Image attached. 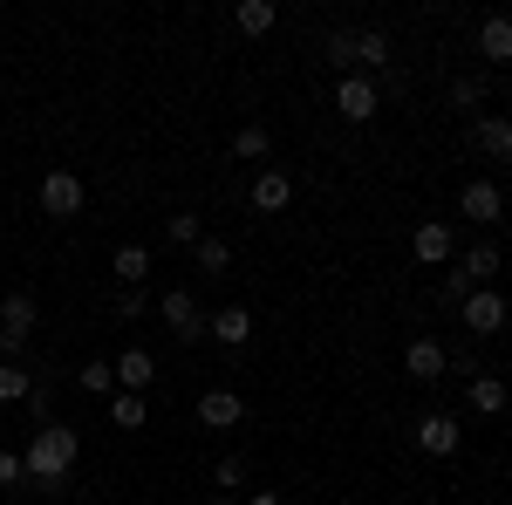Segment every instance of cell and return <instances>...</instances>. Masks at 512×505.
Segmentation results:
<instances>
[{
    "mask_svg": "<svg viewBox=\"0 0 512 505\" xmlns=\"http://www.w3.org/2000/svg\"><path fill=\"white\" fill-rule=\"evenodd\" d=\"M158 321L178 335V342H205V314H198L192 287H164L158 294Z\"/></svg>",
    "mask_w": 512,
    "mask_h": 505,
    "instance_id": "277c9868",
    "label": "cell"
},
{
    "mask_svg": "<svg viewBox=\"0 0 512 505\" xmlns=\"http://www.w3.org/2000/svg\"><path fill=\"white\" fill-rule=\"evenodd\" d=\"M403 369H410V383H437V376L451 369V349H444L437 335H417V342L403 349Z\"/></svg>",
    "mask_w": 512,
    "mask_h": 505,
    "instance_id": "30bf717a",
    "label": "cell"
},
{
    "mask_svg": "<svg viewBox=\"0 0 512 505\" xmlns=\"http://www.w3.org/2000/svg\"><path fill=\"white\" fill-rule=\"evenodd\" d=\"M383 110V82L376 76H342L335 82V117L342 123H369Z\"/></svg>",
    "mask_w": 512,
    "mask_h": 505,
    "instance_id": "3957f363",
    "label": "cell"
},
{
    "mask_svg": "<svg viewBox=\"0 0 512 505\" xmlns=\"http://www.w3.org/2000/svg\"><path fill=\"white\" fill-rule=\"evenodd\" d=\"M14 485H28V465H21V451H0V492H14Z\"/></svg>",
    "mask_w": 512,
    "mask_h": 505,
    "instance_id": "4dcf8cb0",
    "label": "cell"
},
{
    "mask_svg": "<svg viewBox=\"0 0 512 505\" xmlns=\"http://www.w3.org/2000/svg\"><path fill=\"white\" fill-rule=\"evenodd\" d=\"M41 328V308L28 287H14V294H0V362H21L28 355V342H35Z\"/></svg>",
    "mask_w": 512,
    "mask_h": 505,
    "instance_id": "7a4b0ae2",
    "label": "cell"
},
{
    "mask_svg": "<svg viewBox=\"0 0 512 505\" xmlns=\"http://www.w3.org/2000/svg\"><path fill=\"white\" fill-rule=\"evenodd\" d=\"M465 403H472L478 417H499V410H506V403H512V389L499 383V376H485V369H478L472 383H465Z\"/></svg>",
    "mask_w": 512,
    "mask_h": 505,
    "instance_id": "ac0fdd59",
    "label": "cell"
},
{
    "mask_svg": "<svg viewBox=\"0 0 512 505\" xmlns=\"http://www.w3.org/2000/svg\"><path fill=\"white\" fill-rule=\"evenodd\" d=\"M478 55H485L492 69L512 62V14H485V21H478Z\"/></svg>",
    "mask_w": 512,
    "mask_h": 505,
    "instance_id": "5bb4252c",
    "label": "cell"
},
{
    "mask_svg": "<svg viewBox=\"0 0 512 505\" xmlns=\"http://www.w3.org/2000/svg\"><path fill=\"white\" fill-rule=\"evenodd\" d=\"M82 205H89V192H82V178L69 171V164H55V171L41 178V212H48V219H76Z\"/></svg>",
    "mask_w": 512,
    "mask_h": 505,
    "instance_id": "5b68a950",
    "label": "cell"
},
{
    "mask_svg": "<svg viewBox=\"0 0 512 505\" xmlns=\"http://www.w3.org/2000/svg\"><path fill=\"white\" fill-rule=\"evenodd\" d=\"M212 505H239V499H226V492H219V499H212Z\"/></svg>",
    "mask_w": 512,
    "mask_h": 505,
    "instance_id": "d590c367",
    "label": "cell"
},
{
    "mask_svg": "<svg viewBox=\"0 0 512 505\" xmlns=\"http://www.w3.org/2000/svg\"><path fill=\"white\" fill-rule=\"evenodd\" d=\"M239 505H287V499H280V492H246Z\"/></svg>",
    "mask_w": 512,
    "mask_h": 505,
    "instance_id": "e575fe53",
    "label": "cell"
},
{
    "mask_svg": "<svg viewBox=\"0 0 512 505\" xmlns=\"http://www.w3.org/2000/svg\"><path fill=\"white\" fill-rule=\"evenodd\" d=\"M76 389H89V396H117V369H110V362H82Z\"/></svg>",
    "mask_w": 512,
    "mask_h": 505,
    "instance_id": "d4e9b609",
    "label": "cell"
},
{
    "mask_svg": "<svg viewBox=\"0 0 512 505\" xmlns=\"http://www.w3.org/2000/svg\"><path fill=\"white\" fill-rule=\"evenodd\" d=\"M287 205H294V178H287L280 164H267V171L253 178V212H267V219H280Z\"/></svg>",
    "mask_w": 512,
    "mask_h": 505,
    "instance_id": "7c38bea8",
    "label": "cell"
},
{
    "mask_svg": "<svg viewBox=\"0 0 512 505\" xmlns=\"http://www.w3.org/2000/svg\"><path fill=\"white\" fill-rule=\"evenodd\" d=\"M21 410H28L35 424H55V383H41V376H35V389L21 396Z\"/></svg>",
    "mask_w": 512,
    "mask_h": 505,
    "instance_id": "4316f807",
    "label": "cell"
},
{
    "mask_svg": "<svg viewBox=\"0 0 512 505\" xmlns=\"http://www.w3.org/2000/svg\"><path fill=\"white\" fill-rule=\"evenodd\" d=\"M472 137H478V151L492 157V164H512V117H499V110H492V117L472 123Z\"/></svg>",
    "mask_w": 512,
    "mask_h": 505,
    "instance_id": "2e32d148",
    "label": "cell"
},
{
    "mask_svg": "<svg viewBox=\"0 0 512 505\" xmlns=\"http://www.w3.org/2000/svg\"><path fill=\"white\" fill-rule=\"evenodd\" d=\"M117 314H123V321H137V314H151V294H144V287H123V294H117Z\"/></svg>",
    "mask_w": 512,
    "mask_h": 505,
    "instance_id": "d6a6232c",
    "label": "cell"
},
{
    "mask_svg": "<svg viewBox=\"0 0 512 505\" xmlns=\"http://www.w3.org/2000/svg\"><path fill=\"white\" fill-rule=\"evenodd\" d=\"M410 444H417L424 458H458L465 430H458V417H444V410H431V417H417V430H410Z\"/></svg>",
    "mask_w": 512,
    "mask_h": 505,
    "instance_id": "52a82bcc",
    "label": "cell"
},
{
    "mask_svg": "<svg viewBox=\"0 0 512 505\" xmlns=\"http://www.w3.org/2000/svg\"><path fill=\"white\" fill-rule=\"evenodd\" d=\"M458 212H465L472 226H499V219H506V192H499L492 178H472V185L458 192Z\"/></svg>",
    "mask_w": 512,
    "mask_h": 505,
    "instance_id": "9c48e42d",
    "label": "cell"
},
{
    "mask_svg": "<svg viewBox=\"0 0 512 505\" xmlns=\"http://www.w3.org/2000/svg\"><path fill=\"white\" fill-rule=\"evenodd\" d=\"M28 389H35V376H28L21 362H0V403H21Z\"/></svg>",
    "mask_w": 512,
    "mask_h": 505,
    "instance_id": "f1b7e54d",
    "label": "cell"
},
{
    "mask_svg": "<svg viewBox=\"0 0 512 505\" xmlns=\"http://www.w3.org/2000/svg\"><path fill=\"white\" fill-rule=\"evenodd\" d=\"M233 157H274L267 123H239V130H233Z\"/></svg>",
    "mask_w": 512,
    "mask_h": 505,
    "instance_id": "603a6c76",
    "label": "cell"
},
{
    "mask_svg": "<svg viewBox=\"0 0 512 505\" xmlns=\"http://www.w3.org/2000/svg\"><path fill=\"white\" fill-rule=\"evenodd\" d=\"M465 294H478V287H472V280H465V273H458V267H451V273H444V301H451V308H458V301H465Z\"/></svg>",
    "mask_w": 512,
    "mask_h": 505,
    "instance_id": "836d02e7",
    "label": "cell"
},
{
    "mask_svg": "<svg viewBox=\"0 0 512 505\" xmlns=\"http://www.w3.org/2000/svg\"><path fill=\"white\" fill-rule=\"evenodd\" d=\"M0 505H28V499H0Z\"/></svg>",
    "mask_w": 512,
    "mask_h": 505,
    "instance_id": "8d00e7d4",
    "label": "cell"
},
{
    "mask_svg": "<svg viewBox=\"0 0 512 505\" xmlns=\"http://www.w3.org/2000/svg\"><path fill=\"white\" fill-rule=\"evenodd\" d=\"M321 55H328V69H335V76H355V28H328Z\"/></svg>",
    "mask_w": 512,
    "mask_h": 505,
    "instance_id": "44dd1931",
    "label": "cell"
},
{
    "mask_svg": "<svg viewBox=\"0 0 512 505\" xmlns=\"http://www.w3.org/2000/svg\"><path fill=\"white\" fill-rule=\"evenodd\" d=\"M164 239H171V246H198V239H205V219H198V212H171V219H164Z\"/></svg>",
    "mask_w": 512,
    "mask_h": 505,
    "instance_id": "484cf974",
    "label": "cell"
},
{
    "mask_svg": "<svg viewBox=\"0 0 512 505\" xmlns=\"http://www.w3.org/2000/svg\"><path fill=\"white\" fill-rule=\"evenodd\" d=\"M192 260H198V273H226V267H233V246H226V239H212V233H205V239L192 246Z\"/></svg>",
    "mask_w": 512,
    "mask_h": 505,
    "instance_id": "cb8c5ba5",
    "label": "cell"
},
{
    "mask_svg": "<svg viewBox=\"0 0 512 505\" xmlns=\"http://www.w3.org/2000/svg\"><path fill=\"white\" fill-rule=\"evenodd\" d=\"M458 273H465L472 287H492V280H499V246H472V253H458Z\"/></svg>",
    "mask_w": 512,
    "mask_h": 505,
    "instance_id": "ffe728a7",
    "label": "cell"
},
{
    "mask_svg": "<svg viewBox=\"0 0 512 505\" xmlns=\"http://www.w3.org/2000/svg\"><path fill=\"white\" fill-rule=\"evenodd\" d=\"M355 62L362 69H390V35H355Z\"/></svg>",
    "mask_w": 512,
    "mask_h": 505,
    "instance_id": "83f0119b",
    "label": "cell"
},
{
    "mask_svg": "<svg viewBox=\"0 0 512 505\" xmlns=\"http://www.w3.org/2000/svg\"><path fill=\"white\" fill-rule=\"evenodd\" d=\"M274 21H280L274 0H239V7H233V28H239V35H274Z\"/></svg>",
    "mask_w": 512,
    "mask_h": 505,
    "instance_id": "d6986e66",
    "label": "cell"
},
{
    "mask_svg": "<svg viewBox=\"0 0 512 505\" xmlns=\"http://www.w3.org/2000/svg\"><path fill=\"white\" fill-rule=\"evenodd\" d=\"M76 458H82V437L62 417L55 424H41L28 444H21V465H28V492H62L69 485V471H76Z\"/></svg>",
    "mask_w": 512,
    "mask_h": 505,
    "instance_id": "6da1fadb",
    "label": "cell"
},
{
    "mask_svg": "<svg viewBox=\"0 0 512 505\" xmlns=\"http://www.w3.org/2000/svg\"><path fill=\"white\" fill-rule=\"evenodd\" d=\"M205 335H212L219 349H246V342H253V314L246 308H219L212 321H205Z\"/></svg>",
    "mask_w": 512,
    "mask_h": 505,
    "instance_id": "9a60e30c",
    "label": "cell"
},
{
    "mask_svg": "<svg viewBox=\"0 0 512 505\" xmlns=\"http://www.w3.org/2000/svg\"><path fill=\"white\" fill-rule=\"evenodd\" d=\"M144 417H151V403H144V396H130V389L110 396V424H117V430H144Z\"/></svg>",
    "mask_w": 512,
    "mask_h": 505,
    "instance_id": "7402d4cb",
    "label": "cell"
},
{
    "mask_svg": "<svg viewBox=\"0 0 512 505\" xmlns=\"http://www.w3.org/2000/svg\"><path fill=\"white\" fill-rule=\"evenodd\" d=\"M239 417H246V403H239V389H205V396H198V424L205 430H239Z\"/></svg>",
    "mask_w": 512,
    "mask_h": 505,
    "instance_id": "8fae6325",
    "label": "cell"
},
{
    "mask_svg": "<svg viewBox=\"0 0 512 505\" xmlns=\"http://www.w3.org/2000/svg\"><path fill=\"white\" fill-rule=\"evenodd\" d=\"M478 96H485V82H478V76H458V82H451V103H458V110H478Z\"/></svg>",
    "mask_w": 512,
    "mask_h": 505,
    "instance_id": "1f68e13d",
    "label": "cell"
},
{
    "mask_svg": "<svg viewBox=\"0 0 512 505\" xmlns=\"http://www.w3.org/2000/svg\"><path fill=\"white\" fill-rule=\"evenodd\" d=\"M110 369H117V389H130V396H144V389L158 383V355L151 349H123Z\"/></svg>",
    "mask_w": 512,
    "mask_h": 505,
    "instance_id": "4fadbf2b",
    "label": "cell"
},
{
    "mask_svg": "<svg viewBox=\"0 0 512 505\" xmlns=\"http://www.w3.org/2000/svg\"><path fill=\"white\" fill-rule=\"evenodd\" d=\"M151 267H158L151 246H117V253H110V280H117V287H144Z\"/></svg>",
    "mask_w": 512,
    "mask_h": 505,
    "instance_id": "e0dca14e",
    "label": "cell"
},
{
    "mask_svg": "<svg viewBox=\"0 0 512 505\" xmlns=\"http://www.w3.org/2000/svg\"><path fill=\"white\" fill-rule=\"evenodd\" d=\"M410 253H417L424 267H451V260H458V233H451V219H424V226L410 233Z\"/></svg>",
    "mask_w": 512,
    "mask_h": 505,
    "instance_id": "ba28073f",
    "label": "cell"
},
{
    "mask_svg": "<svg viewBox=\"0 0 512 505\" xmlns=\"http://www.w3.org/2000/svg\"><path fill=\"white\" fill-rule=\"evenodd\" d=\"M212 485H219L226 499H239V485H246V458H219V465H212Z\"/></svg>",
    "mask_w": 512,
    "mask_h": 505,
    "instance_id": "f546056e",
    "label": "cell"
},
{
    "mask_svg": "<svg viewBox=\"0 0 512 505\" xmlns=\"http://www.w3.org/2000/svg\"><path fill=\"white\" fill-rule=\"evenodd\" d=\"M458 314H465V328H472L478 342H485V335H499V328L512 321V308H506V294H499V287H478V294H465V301H458Z\"/></svg>",
    "mask_w": 512,
    "mask_h": 505,
    "instance_id": "8992f818",
    "label": "cell"
}]
</instances>
